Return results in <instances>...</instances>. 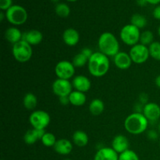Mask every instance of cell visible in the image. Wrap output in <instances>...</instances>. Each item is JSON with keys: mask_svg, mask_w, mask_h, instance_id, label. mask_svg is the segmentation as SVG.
<instances>
[{"mask_svg": "<svg viewBox=\"0 0 160 160\" xmlns=\"http://www.w3.org/2000/svg\"><path fill=\"white\" fill-rule=\"evenodd\" d=\"M136 2L138 5L139 6H145L147 4H148V2L147 0H136Z\"/></svg>", "mask_w": 160, "mask_h": 160, "instance_id": "74e56055", "label": "cell"}, {"mask_svg": "<svg viewBox=\"0 0 160 160\" xmlns=\"http://www.w3.org/2000/svg\"><path fill=\"white\" fill-rule=\"evenodd\" d=\"M53 148H54L55 152L59 155L67 156V155L70 154L73 150V144L67 139H59L57 140Z\"/></svg>", "mask_w": 160, "mask_h": 160, "instance_id": "d6986e66", "label": "cell"}, {"mask_svg": "<svg viewBox=\"0 0 160 160\" xmlns=\"http://www.w3.org/2000/svg\"><path fill=\"white\" fill-rule=\"evenodd\" d=\"M67 2H76L78 1V0H67Z\"/></svg>", "mask_w": 160, "mask_h": 160, "instance_id": "ee69618b", "label": "cell"}, {"mask_svg": "<svg viewBox=\"0 0 160 160\" xmlns=\"http://www.w3.org/2000/svg\"><path fill=\"white\" fill-rule=\"evenodd\" d=\"M62 41L67 45L70 47L75 46L80 41V34L74 28H67L62 33Z\"/></svg>", "mask_w": 160, "mask_h": 160, "instance_id": "e0dca14e", "label": "cell"}, {"mask_svg": "<svg viewBox=\"0 0 160 160\" xmlns=\"http://www.w3.org/2000/svg\"><path fill=\"white\" fill-rule=\"evenodd\" d=\"M73 142L75 145L78 147H84L88 144V136L84 131L78 130L75 131L72 136Z\"/></svg>", "mask_w": 160, "mask_h": 160, "instance_id": "7402d4cb", "label": "cell"}, {"mask_svg": "<svg viewBox=\"0 0 160 160\" xmlns=\"http://www.w3.org/2000/svg\"><path fill=\"white\" fill-rule=\"evenodd\" d=\"M142 113L149 122H156L160 118V106L156 102H148L144 106Z\"/></svg>", "mask_w": 160, "mask_h": 160, "instance_id": "8fae6325", "label": "cell"}, {"mask_svg": "<svg viewBox=\"0 0 160 160\" xmlns=\"http://www.w3.org/2000/svg\"><path fill=\"white\" fill-rule=\"evenodd\" d=\"M129 141L123 134H118L113 138L112 141V148L119 155L129 149Z\"/></svg>", "mask_w": 160, "mask_h": 160, "instance_id": "2e32d148", "label": "cell"}, {"mask_svg": "<svg viewBox=\"0 0 160 160\" xmlns=\"http://www.w3.org/2000/svg\"><path fill=\"white\" fill-rule=\"evenodd\" d=\"M159 147H160V140H159Z\"/></svg>", "mask_w": 160, "mask_h": 160, "instance_id": "7dc6e473", "label": "cell"}, {"mask_svg": "<svg viewBox=\"0 0 160 160\" xmlns=\"http://www.w3.org/2000/svg\"><path fill=\"white\" fill-rule=\"evenodd\" d=\"M70 104L74 106H82L85 104L87 101V96L84 92L79 91H73L69 95Z\"/></svg>", "mask_w": 160, "mask_h": 160, "instance_id": "44dd1931", "label": "cell"}, {"mask_svg": "<svg viewBox=\"0 0 160 160\" xmlns=\"http://www.w3.org/2000/svg\"><path fill=\"white\" fill-rule=\"evenodd\" d=\"M52 89L54 95L59 98L64 96H69L73 92V84L68 80H63L57 78L55 80L52 85Z\"/></svg>", "mask_w": 160, "mask_h": 160, "instance_id": "30bf717a", "label": "cell"}, {"mask_svg": "<svg viewBox=\"0 0 160 160\" xmlns=\"http://www.w3.org/2000/svg\"><path fill=\"white\" fill-rule=\"evenodd\" d=\"M73 66L75 67H83L88 64V59L85 56L82 54L81 52L78 53L73 58V60H72Z\"/></svg>", "mask_w": 160, "mask_h": 160, "instance_id": "f546056e", "label": "cell"}, {"mask_svg": "<svg viewBox=\"0 0 160 160\" xmlns=\"http://www.w3.org/2000/svg\"><path fill=\"white\" fill-rule=\"evenodd\" d=\"M155 83H156V85L159 88H160V74L156 77V80H155Z\"/></svg>", "mask_w": 160, "mask_h": 160, "instance_id": "f35d334b", "label": "cell"}, {"mask_svg": "<svg viewBox=\"0 0 160 160\" xmlns=\"http://www.w3.org/2000/svg\"><path fill=\"white\" fill-rule=\"evenodd\" d=\"M55 12L59 17L67 18L70 14V8L66 3L59 2L56 4V7H55Z\"/></svg>", "mask_w": 160, "mask_h": 160, "instance_id": "484cf974", "label": "cell"}, {"mask_svg": "<svg viewBox=\"0 0 160 160\" xmlns=\"http://www.w3.org/2000/svg\"><path fill=\"white\" fill-rule=\"evenodd\" d=\"M119 154L112 147L100 148L95 153L94 160H118Z\"/></svg>", "mask_w": 160, "mask_h": 160, "instance_id": "4fadbf2b", "label": "cell"}, {"mask_svg": "<svg viewBox=\"0 0 160 160\" xmlns=\"http://www.w3.org/2000/svg\"><path fill=\"white\" fill-rule=\"evenodd\" d=\"M51 1L54 3H57V2H59V0H51Z\"/></svg>", "mask_w": 160, "mask_h": 160, "instance_id": "b9f144b4", "label": "cell"}, {"mask_svg": "<svg viewBox=\"0 0 160 160\" xmlns=\"http://www.w3.org/2000/svg\"><path fill=\"white\" fill-rule=\"evenodd\" d=\"M41 142H42V145H45V147H54L57 140H56V136L52 133L45 132Z\"/></svg>", "mask_w": 160, "mask_h": 160, "instance_id": "83f0119b", "label": "cell"}, {"mask_svg": "<svg viewBox=\"0 0 160 160\" xmlns=\"http://www.w3.org/2000/svg\"><path fill=\"white\" fill-rule=\"evenodd\" d=\"M4 17H6V13H4L3 11H1V12H0V21H3Z\"/></svg>", "mask_w": 160, "mask_h": 160, "instance_id": "60d3db41", "label": "cell"}, {"mask_svg": "<svg viewBox=\"0 0 160 160\" xmlns=\"http://www.w3.org/2000/svg\"><path fill=\"white\" fill-rule=\"evenodd\" d=\"M43 34L40 31L32 29L23 33L22 40L25 41L31 46H33V45H39L43 40Z\"/></svg>", "mask_w": 160, "mask_h": 160, "instance_id": "9a60e30c", "label": "cell"}, {"mask_svg": "<svg viewBox=\"0 0 160 160\" xmlns=\"http://www.w3.org/2000/svg\"><path fill=\"white\" fill-rule=\"evenodd\" d=\"M81 52L82 53L84 56H85L86 57H87L88 59H90L91 56H92V55H93V53H94L93 51H92V50L90 48H87V47H86V48H83V49L81 51Z\"/></svg>", "mask_w": 160, "mask_h": 160, "instance_id": "d6a6232c", "label": "cell"}, {"mask_svg": "<svg viewBox=\"0 0 160 160\" xmlns=\"http://www.w3.org/2000/svg\"><path fill=\"white\" fill-rule=\"evenodd\" d=\"M59 103L62 106H67L68 104H70V99H69V96H64V97H60L59 98Z\"/></svg>", "mask_w": 160, "mask_h": 160, "instance_id": "8d00e7d4", "label": "cell"}, {"mask_svg": "<svg viewBox=\"0 0 160 160\" xmlns=\"http://www.w3.org/2000/svg\"><path fill=\"white\" fill-rule=\"evenodd\" d=\"M64 160H71V159H64Z\"/></svg>", "mask_w": 160, "mask_h": 160, "instance_id": "bcb514c9", "label": "cell"}, {"mask_svg": "<svg viewBox=\"0 0 160 160\" xmlns=\"http://www.w3.org/2000/svg\"><path fill=\"white\" fill-rule=\"evenodd\" d=\"M131 23L138 29H142L146 27L147 19L142 14L135 13L131 17Z\"/></svg>", "mask_w": 160, "mask_h": 160, "instance_id": "d4e9b609", "label": "cell"}, {"mask_svg": "<svg viewBox=\"0 0 160 160\" xmlns=\"http://www.w3.org/2000/svg\"><path fill=\"white\" fill-rule=\"evenodd\" d=\"M75 68L73 62L68 60L59 61L55 67V73L59 79L70 80L75 74Z\"/></svg>", "mask_w": 160, "mask_h": 160, "instance_id": "9c48e42d", "label": "cell"}, {"mask_svg": "<svg viewBox=\"0 0 160 160\" xmlns=\"http://www.w3.org/2000/svg\"><path fill=\"white\" fill-rule=\"evenodd\" d=\"M22 35H23V33L16 27L9 28L5 32V38L12 45L21 41Z\"/></svg>", "mask_w": 160, "mask_h": 160, "instance_id": "ffe728a7", "label": "cell"}, {"mask_svg": "<svg viewBox=\"0 0 160 160\" xmlns=\"http://www.w3.org/2000/svg\"><path fill=\"white\" fill-rule=\"evenodd\" d=\"M158 34H159V36L160 37V25H159V28H158Z\"/></svg>", "mask_w": 160, "mask_h": 160, "instance_id": "7bdbcfd3", "label": "cell"}, {"mask_svg": "<svg viewBox=\"0 0 160 160\" xmlns=\"http://www.w3.org/2000/svg\"><path fill=\"white\" fill-rule=\"evenodd\" d=\"M110 62L107 56L100 52L93 53L88 62V69L91 75L95 78H102L108 73Z\"/></svg>", "mask_w": 160, "mask_h": 160, "instance_id": "6da1fadb", "label": "cell"}, {"mask_svg": "<svg viewBox=\"0 0 160 160\" xmlns=\"http://www.w3.org/2000/svg\"><path fill=\"white\" fill-rule=\"evenodd\" d=\"M129 55L132 59V62L135 64L145 63L150 56L148 47L140 43L131 47Z\"/></svg>", "mask_w": 160, "mask_h": 160, "instance_id": "ba28073f", "label": "cell"}, {"mask_svg": "<svg viewBox=\"0 0 160 160\" xmlns=\"http://www.w3.org/2000/svg\"><path fill=\"white\" fill-rule=\"evenodd\" d=\"M118 160H140V159L135 152L128 149L119 155Z\"/></svg>", "mask_w": 160, "mask_h": 160, "instance_id": "4dcf8cb0", "label": "cell"}, {"mask_svg": "<svg viewBox=\"0 0 160 160\" xmlns=\"http://www.w3.org/2000/svg\"><path fill=\"white\" fill-rule=\"evenodd\" d=\"M105 104L100 98H94L89 104V111L93 116H99L104 112Z\"/></svg>", "mask_w": 160, "mask_h": 160, "instance_id": "603a6c76", "label": "cell"}, {"mask_svg": "<svg viewBox=\"0 0 160 160\" xmlns=\"http://www.w3.org/2000/svg\"><path fill=\"white\" fill-rule=\"evenodd\" d=\"M28 12L26 9L20 5H12L6 11V20L14 26L23 24L28 20Z\"/></svg>", "mask_w": 160, "mask_h": 160, "instance_id": "5b68a950", "label": "cell"}, {"mask_svg": "<svg viewBox=\"0 0 160 160\" xmlns=\"http://www.w3.org/2000/svg\"><path fill=\"white\" fill-rule=\"evenodd\" d=\"M2 160H5V159H2Z\"/></svg>", "mask_w": 160, "mask_h": 160, "instance_id": "c3c4849f", "label": "cell"}, {"mask_svg": "<svg viewBox=\"0 0 160 160\" xmlns=\"http://www.w3.org/2000/svg\"><path fill=\"white\" fill-rule=\"evenodd\" d=\"M154 35L153 33L150 31H145L141 33L140 41L139 43L145 45V46H149L153 42H154Z\"/></svg>", "mask_w": 160, "mask_h": 160, "instance_id": "4316f807", "label": "cell"}, {"mask_svg": "<svg viewBox=\"0 0 160 160\" xmlns=\"http://www.w3.org/2000/svg\"><path fill=\"white\" fill-rule=\"evenodd\" d=\"M100 52L108 57H114L120 52V43L118 39L111 32H104L100 35L98 41Z\"/></svg>", "mask_w": 160, "mask_h": 160, "instance_id": "3957f363", "label": "cell"}, {"mask_svg": "<svg viewBox=\"0 0 160 160\" xmlns=\"http://www.w3.org/2000/svg\"><path fill=\"white\" fill-rule=\"evenodd\" d=\"M113 61L116 67L122 70H128L133 62L129 53L124 52H119L113 57Z\"/></svg>", "mask_w": 160, "mask_h": 160, "instance_id": "7c38bea8", "label": "cell"}, {"mask_svg": "<svg viewBox=\"0 0 160 160\" xmlns=\"http://www.w3.org/2000/svg\"><path fill=\"white\" fill-rule=\"evenodd\" d=\"M141 36L140 29L131 23L127 24L122 28L120 32V38L122 42L127 45L134 46L139 43Z\"/></svg>", "mask_w": 160, "mask_h": 160, "instance_id": "8992f818", "label": "cell"}, {"mask_svg": "<svg viewBox=\"0 0 160 160\" xmlns=\"http://www.w3.org/2000/svg\"><path fill=\"white\" fill-rule=\"evenodd\" d=\"M147 2L152 5H157L160 3V0H147Z\"/></svg>", "mask_w": 160, "mask_h": 160, "instance_id": "ab89813d", "label": "cell"}, {"mask_svg": "<svg viewBox=\"0 0 160 160\" xmlns=\"http://www.w3.org/2000/svg\"><path fill=\"white\" fill-rule=\"evenodd\" d=\"M45 130H40V129H30L25 133L24 136H23V141L27 145H34L38 141L42 140V137L45 134Z\"/></svg>", "mask_w": 160, "mask_h": 160, "instance_id": "ac0fdd59", "label": "cell"}, {"mask_svg": "<svg viewBox=\"0 0 160 160\" xmlns=\"http://www.w3.org/2000/svg\"><path fill=\"white\" fill-rule=\"evenodd\" d=\"M148 96L146 93H142L140 95H139V102L142 103V104L144 105V106L148 103Z\"/></svg>", "mask_w": 160, "mask_h": 160, "instance_id": "836d02e7", "label": "cell"}, {"mask_svg": "<svg viewBox=\"0 0 160 160\" xmlns=\"http://www.w3.org/2000/svg\"><path fill=\"white\" fill-rule=\"evenodd\" d=\"M23 105L25 109L28 110H33L35 109L38 105L37 96L31 92L27 93L23 98Z\"/></svg>", "mask_w": 160, "mask_h": 160, "instance_id": "cb8c5ba5", "label": "cell"}, {"mask_svg": "<svg viewBox=\"0 0 160 160\" xmlns=\"http://www.w3.org/2000/svg\"><path fill=\"white\" fill-rule=\"evenodd\" d=\"M72 84H73V88H74L75 90L84 92V93L88 92L92 87L91 81L88 77L84 76V75H78L75 78H73Z\"/></svg>", "mask_w": 160, "mask_h": 160, "instance_id": "5bb4252c", "label": "cell"}, {"mask_svg": "<svg viewBox=\"0 0 160 160\" xmlns=\"http://www.w3.org/2000/svg\"><path fill=\"white\" fill-rule=\"evenodd\" d=\"M148 137L150 140H156L158 138V134L154 130H151L148 132Z\"/></svg>", "mask_w": 160, "mask_h": 160, "instance_id": "e575fe53", "label": "cell"}, {"mask_svg": "<svg viewBox=\"0 0 160 160\" xmlns=\"http://www.w3.org/2000/svg\"><path fill=\"white\" fill-rule=\"evenodd\" d=\"M51 122L50 115L44 110H35L29 117V123L32 128L45 130Z\"/></svg>", "mask_w": 160, "mask_h": 160, "instance_id": "52a82bcc", "label": "cell"}, {"mask_svg": "<svg viewBox=\"0 0 160 160\" xmlns=\"http://www.w3.org/2000/svg\"><path fill=\"white\" fill-rule=\"evenodd\" d=\"M148 49H149L150 56L156 60L160 61V42H153L148 46Z\"/></svg>", "mask_w": 160, "mask_h": 160, "instance_id": "f1b7e54d", "label": "cell"}, {"mask_svg": "<svg viewBox=\"0 0 160 160\" xmlns=\"http://www.w3.org/2000/svg\"><path fill=\"white\" fill-rule=\"evenodd\" d=\"M12 53L14 59L20 63L28 62L33 55L32 46L25 41H20L12 45Z\"/></svg>", "mask_w": 160, "mask_h": 160, "instance_id": "277c9868", "label": "cell"}, {"mask_svg": "<svg viewBox=\"0 0 160 160\" xmlns=\"http://www.w3.org/2000/svg\"><path fill=\"white\" fill-rule=\"evenodd\" d=\"M152 15L155 19L160 20V5H159V6H157L155 8L154 10H153Z\"/></svg>", "mask_w": 160, "mask_h": 160, "instance_id": "d590c367", "label": "cell"}, {"mask_svg": "<svg viewBox=\"0 0 160 160\" xmlns=\"http://www.w3.org/2000/svg\"><path fill=\"white\" fill-rule=\"evenodd\" d=\"M12 6V0H0V9L2 11H6Z\"/></svg>", "mask_w": 160, "mask_h": 160, "instance_id": "1f68e13d", "label": "cell"}, {"mask_svg": "<svg viewBox=\"0 0 160 160\" xmlns=\"http://www.w3.org/2000/svg\"><path fill=\"white\" fill-rule=\"evenodd\" d=\"M148 121L142 112H133L124 120V128L129 134L138 135L145 132L148 127Z\"/></svg>", "mask_w": 160, "mask_h": 160, "instance_id": "7a4b0ae2", "label": "cell"}, {"mask_svg": "<svg viewBox=\"0 0 160 160\" xmlns=\"http://www.w3.org/2000/svg\"><path fill=\"white\" fill-rule=\"evenodd\" d=\"M159 131H160V123H159Z\"/></svg>", "mask_w": 160, "mask_h": 160, "instance_id": "f6af8a7d", "label": "cell"}]
</instances>
